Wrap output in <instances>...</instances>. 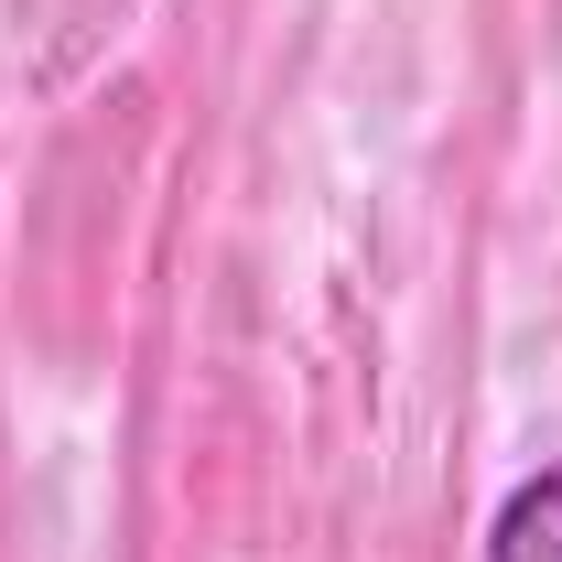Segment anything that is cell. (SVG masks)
<instances>
[{"label":"cell","instance_id":"6da1fadb","mask_svg":"<svg viewBox=\"0 0 562 562\" xmlns=\"http://www.w3.org/2000/svg\"><path fill=\"white\" fill-rule=\"evenodd\" d=\"M487 562H562V454L519 465L487 508Z\"/></svg>","mask_w":562,"mask_h":562}]
</instances>
